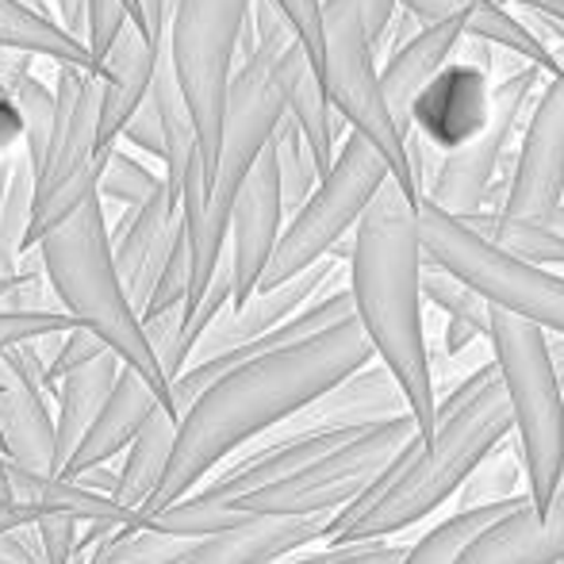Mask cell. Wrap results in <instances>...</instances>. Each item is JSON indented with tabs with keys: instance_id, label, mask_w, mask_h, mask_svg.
<instances>
[{
	"instance_id": "52",
	"label": "cell",
	"mask_w": 564,
	"mask_h": 564,
	"mask_svg": "<svg viewBox=\"0 0 564 564\" xmlns=\"http://www.w3.org/2000/svg\"><path fill=\"white\" fill-rule=\"evenodd\" d=\"M31 522H35V514L20 511V507H15V511H0V534H8V530H20V527H31Z\"/></svg>"
},
{
	"instance_id": "36",
	"label": "cell",
	"mask_w": 564,
	"mask_h": 564,
	"mask_svg": "<svg viewBox=\"0 0 564 564\" xmlns=\"http://www.w3.org/2000/svg\"><path fill=\"white\" fill-rule=\"evenodd\" d=\"M158 185H162V177L150 165L131 158L123 147H112L105 158V170H100L97 196L100 204H119L123 212H134L158 193Z\"/></svg>"
},
{
	"instance_id": "29",
	"label": "cell",
	"mask_w": 564,
	"mask_h": 564,
	"mask_svg": "<svg viewBox=\"0 0 564 564\" xmlns=\"http://www.w3.org/2000/svg\"><path fill=\"white\" fill-rule=\"evenodd\" d=\"M522 507H530L527 491L514 496V499H507V503L476 507V511H453L449 519H442L434 530H426L415 545H408V557H403L400 564H457V557L465 553L468 542H476L484 530H491L499 519L522 511Z\"/></svg>"
},
{
	"instance_id": "57",
	"label": "cell",
	"mask_w": 564,
	"mask_h": 564,
	"mask_svg": "<svg viewBox=\"0 0 564 564\" xmlns=\"http://www.w3.org/2000/svg\"><path fill=\"white\" fill-rule=\"evenodd\" d=\"M123 8H127V12H131V23H134V28L142 31V15H139V4H134V0H123Z\"/></svg>"
},
{
	"instance_id": "38",
	"label": "cell",
	"mask_w": 564,
	"mask_h": 564,
	"mask_svg": "<svg viewBox=\"0 0 564 564\" xmlns=\"http://www.w3.org/2000/svg\"><path fill=\"white\" fill-rule=\"evenodd\" d=\"M77 323L66 312H0V354L46 335H66Z\"/></svg>"
},
{
	"instance_id": "14",
	"label": "cell",
	"mask_w": 564,
	"mask_h": 564,
	"mask_svg": "<svg viewBox=\"0 0 564 564\" xmlns=\"http://www.w3.org/2000/svg\"><path fill=\"white\" fill-rule=\"evenodd\" d=\"M284 212H281V185H276V162L273 150H261L253 170L246 173L242 188L235 196L227 224V261H230V281H235V296L230 307H242L246 300L258 292L261 273H265L273 246L281 238Z\"/></svg>"
},
{
	"instance_id": "58",
	"label": "cell",
	"mask_w": 564,
	"mask_h": 564,
	"mask_svg": "<svg viewBox=\"0 0 564 564\" xmlns=\"http://www.w3.org/2000/svg\"><path fill=\"white\" fill-rule=\"evenodd\" d=\"M561 564H564V561H561Z\"/></svg>"
},
{
	"instance_id": "45",
	"label": "cell",
	"mask_w": 564,
	"mask_h": 564,
	"mask_svg": "<svg viewBox=\"0 0 564 564\" xmlns=\"http://www.w3.org/2000/svg\"><path fill=\"white\" fill-rule=\"evenodd\" d=\"M0 564H43L39 545H35V530L20 527V530L0 534Z\"/></svg>"
},
{
	"instance_id": "50",
	"label": "cell",
	"mask_w": 564,
	"mask_h": 564,
	"mask_svg": "<svg viewBox=\"0 0 564 564\" xmlns=\"http://www.w3.org/2000/svg\"><path fill=\"white\" fill-rule=\"evenodd\" d=\"M496 4H519L527 12H538V15H550L564 28V0H496Z\"/></svg>"
},
{
	"instance_id": "47",
	"label": "cell",
	"mask_w": 564,
	"mask_h": 564,
	"mask_svg": "<svg viewBox=\"0 0 564 564\" xmlns=\"http://www.w3.org/2000/svg\"><path fill=\"white\" fill-rule=\"evenodd\" d=\"M473 0H400V8L408 15H415L419 23H434V20H446V15H457Z\"/></svg>"
},
{
	"instance_id": "55",
	"label": "cell",
	"mask_w": 564,
	"mask_h": 564,
	"mask_svg": "<svg viewBox=\"0 0 564 564\" xmlns=\"http://www.w3.org/2000/svg\"><path fill=\"white\" fill-rule=\"evenodd\" d=\"M545 227H550V230H553V235H557V238H564V200H561V208L553 212L550 219H545Z\"/></svg>"
},
{
	"instance_id": "7",
	"label": "cell",
	"mask_w": 564,
	"mask_h": 564,
	"mask_svg": "<svg viewBox=\"0 0 564 564\" xmlns=\"http://www.w3.org/2000/svg\"><path fill=\"white\" fill-rule=\"evenodd\" d=\"M419 246L446 273L465 281L488 307L514 315L545 335L564 338V273L530 265L511 253L496 250L491 242L476 238L468 227L438 212L434 204H419Z\"/></svg>"
},
{
	"instance_id": "24",
	"label": "cell",
	"mask_w": 564,
	"mask_h": 564,
	"mask_svg": "<svg viewBox=\"0 0 564 564\" xmlns=\"http://www.w3.org/2000/svg\"><path fill=\"white\" fill-rule=\"evenodd\" d=\"M8 488H12V503L20 511H31L35 519L43 514H58V519H74L77 527H142L139 514L123 511L100 491L82 488L77 480H62V476L28 473V468L8 465Z\"/></svg>"
},
{
	"instance_id": "15",
	"label": "cell",
	"mask_w": 564,
	"mask_h": 564,
	"mask_svg": "<svg viewBox=\"0 0 564 564\" xmlns=\"http://www.w3.org/2000/svg\"><path fill=\"white\" fill-rule=\"evenodd\" d=\"M400 415H411L408 400H403L392 372L372 357L369 365H361L346 380H338L335 388L315 395L307 408H300L289 423L269 431L265 438L276 442V438H304V434H354L380 423H392Z\"/></svg>"
},
{
	"instance_id": "56",
	"label": "cell",
	"mask_w": 564,
	"mask_h": 564,
	"mask_svg": "<svg viewBox=\"0 0 564 564\" xmlns=\"http://www.w3.org/2000/svg\"><path fill=\"white\" fill-rule=\"evenodd\" d=\"M8 173H12V158H0V204H4V188H8Z\"/></svg>"
},
{
	"instance_id": "18",
	"label": "cell",
	"mask_w": 564,
	"mask_h": 564,
	"mask_svg": "<svg viewBox=\"0 0 564 564\" xmlns=\"http://www.w3.org/2000/svg\"><path fill=\"white\" fill-rule=\"evenodd\" d=\"M346 276V265L338 258H323L319 265L304 269L300 276L292 281L276 284L269 292H253L242 307H227L216 323L200 335V341L193 346V357L188 365H200V361H212V357H224L230 349L238 346H250V341L265 338L269 330H276L281 323H289L296 312H304L319 292H327L330 284ZM185 365V369H188Z\"/></svg>"
},
{
	"instance_id": "19",
	"label": "cell",
	"mask_w": 564,
	"mask_h": 564,
	"mask_svg": "<svg viewBox=\"0 0 564 564\" xmlns=\"http://www.w3.org/2000/svg\"><path fill=\"white\" fill-rule=\"evenodd\" d=\"M158 408H165V400L131 369H119L112 392H108L105 408H100L97 423L85 431V438L77 442V449L69 453V460L62 465V480H77L89 468H105L116 457H123L127 446L139 438V431L147 426V419Z\"/></svg>"
},
{
	"instance_id": "48",
	"label": "cell",
	"mask_w": 564,
	"mask_h": 564,
	"mask_svg": "<svg viewBox=\"0 0 564 564\" xmlns=\"http://www.w3.org/2000/svg\"><path fill=\"white\" fill-rule=\"evenodd\" d=\"M142 15V35L150 43H165V23H170V0H134Z\"/></svg>"
},
{
	"instance_id": "16",
	"label": "cell",
	"mask_w": 564,
	"mask_h": 564,
	"mask_svg": "<svg viewBox=\"0 0 564 564\" xmlns=\"http://www.w3.org/2000/svg\"><path fill=\"white\" fill-rule=\"evenodd\" d=\"M491 116V74L473 62L449 58L411 105V131L434 150L453 154L484 131ZM408 131V134H411Z\"/></svg>"
},
{
	"instance_id": "27",
	"label": "cell",
	"mask_w": 564,
	"mask_h": 564,
	"mask_svg": "<svg viewBox=\"0 0 564 564\" xmlns=\"http://www.w3.org/2000/svg\"><path fill=\"white\" fill-rule=\"evenodd\" d=\"M284 116L296 123V131L304 134L307 150H312V162L319 170V177H327V170L335 165L338 139L346 131V123L330 108L327 93H323L319 77H315L312 62L304 51H296L289 69V93H284Z\"/></svg>"
},
{
	"instance_id": "17",
	"label": "cell",
	"mask_w": 564,
	"mask_h": 564,
	"mask_svg": "<svg viewBox=\"0 0 564 564\" xmlns=\"http://www.w3.org/2000/svg\"><path fill=\"white\" fill-rule=\"evenodd\" d=\"M177 235H181V196L165 181L142 208L123 212L119 224L108 227L112 265L134 315H142V307L154 296V284L162 276L165 261H170Z\"/></svg>"
},
{
	"instance_id": "32",
	"label": "cell",
	"mask_w": 564,
	"mask_h": 564,
	"mask_svg": "<svg viewBox=\"0 0 564 564\" xmlns=\"http://www.w3.org/2000/svg\"><path fill=\"white\" fill-rule=\"evenodd\" d=\"M35 212V170L15 150L12 173H8L4 204H0V276H12L20 258L28 253V227Z\"/></svg>"
},
{
	"instance_id": "31",
	"label": "cell",
	"mask_w": 564,
	"mask_h": 564,
	"mask_svg": "<svg viewBox=\"0 0 564 564\" xmlns=\"http://www.w3.org/2000/svg\"><path fill=\"white\" fill-rule=\"evenodd\" d=\"M460 15H465V39H480V43H488V46H503V51L519 54L527 66L542 69L545 77H553L561 69L557 58L530 35V28L507 4H496V0H473Z\"/></svg>"
},
{
	"instance_id": "22",
	"label": "cell",
	"mask_w": 564,
	"mask_h": 564,
	"mask_svg": "<svg viewBox=\"0 0 564 564\" xmlns=\"http://www.w3.org/2000/svg\"><path fill=\"white\" fill-rule=\"evenodd\" d=\"M564 561V484L545 511L534 503L499 519L465 545L457 564H561Z\"/></svg>"
},
{
	"instance_id": "1",
	"label": "cell",
	"mask_w": 564,
	"mask_h": 564,
	"mask_svg": "<svg viewBox=\"0 0 564 564\" xmlns=\"http://www.w3.org/2000/svg\"><path fill=\"white\" fill-rule=\"evenodd\" d=\"M372 357L377 354L354 315L300 346L273 349L227 369L181 415L170 468L150 503L142 507V522L196 491L224 460L242 453L253 438H265L269 431L289 423L300 408L369 365Z\"/></svg>"
},
{
	"instance_id": "46",
	"label": "cell",
	"mask_w": 564,
	"mask_h": 564,
	"mask_svg": "<svg viewBox=\"0 0 564 564\" xmlns=\"http://www.w3.org/2000/svg\"><path fill=\"white\" fill-rule=\"evenodd\" d=\"M23 147V119L15 112V105L8 100V93L0 89V158H12Z\"/></svg>"
},
{
	"instance_id": "25",
	"label": "cell",
	"mask_w": 564,
	"mask_h": 564,
	"mask_svg": "<svg viewBox=\"0 0 564 564\" xmlns=\"http://www.w3.org/2000/svg\"><path fill=\"white\" fill-rule=\"evenodd\" d=\"M119 369H123V361L116 354H100L97 361L82 365L58 380V388H54V476L62 473L69 453L85 438V431L97 423Z\"/></svg>"
},
{
	"instance_id": "54",
	"label": "cell",
	"mask_w": 564,
	"mask_h": 564,
	"mask_svg": "<svg viewBox=\"0 0 564 564\" xmlns=\"http://www.w3.org/2000/svg\"><path fill=\"white\" fill-rule=\"evenodd\" d=\"M23 8H31L35 15H46V20H54V8H51V0H20ZM58 23V20H54Z\"/></svg>"
},
{
	"instance_id": "4",
	"label": "cell",
	"mask_w": 564,
	"mask_h": 564,
	"mask_svg": "<svg viewBox=\"0 0 564 564\" xmlns=\"http://www.w3.org/2000/svg\"><path fill=\"white\" fill-rule=\"evenodd\" d=\"M35 250L39 261H43V276L62 312L77 327H85L89 335L105 341L108 354H116L123 361V369L139 372L162 395L165 408H170V384H165L162 369H158L154 354H150L147 338H142L139 315L127 304L123 284L116 276L112 242H108V216L100 196L85 200L74 216L46 230Z\"/></svg>"
},
{
	"instance_id": "20",
	"label": "cell",
	"mask_w": 564,
	"mask_h": 564,
	"mask_svg": "<svg viewBox=\"0 0 564 564\" xmlns=\"http://www.w3.org/2000/svg\"><path fill=\"white\" fill-rule=\"evenodd\" d=\"M330 519H246L216 538L193 542L170 564H276L319 542Z\"/></svg>"
},
{
	"instance_id": "41",
	"label": "cell",
	"mask_w": 564,
	"mask_h": 564,
	"mask_svg": "<svg viewBox=\"0 0 564 564\" xmlns=\"http://www.w3.org/2000/svg\"><path fill=\"white\" fill-rule=\"evenodd\" d=\"M403 557H408V545L403 542H361V545H341V550L296 553V557L276 564H400Z\"/></svg>"
},
{
	"instance_id": "40",
	"label": "cell",
	"mask_w": 564,
	"mask_h": 564,
	"mask_svg": "<svg viewBox=\"0 0 564 564\" xmlns=\"http://www.w3.org/2000/svg\"><path fill=\"white\" fill-rule=\"evenodd\" d=\"M100 354H108V349L97 335H89L85 327L66 330V335L58 338V349H54L51 365H46V388H51V400H54V388H58L62 377H69V372L82 369V365L97 361Z\"/></svg>"
},
{
	"instance_id": "53",
	"label": "cell",
	"mask_w": 564,
	"mask_h": 564,
	"mask_svg": "<svg viewBox=\"0 0 564 564\" xmlns=\"http://www.w3.org/2000/svg\"><path fill=\"white\" fill-rule=\"evenodd\" d=\"M0 511H15L12 488H8V457L0 453Z\"/></svg>"
},
{
	"instance_id": "44",
	"label": "cell",
	"mask_w": 564,
	"mask_h": 564,
	"mask_svg": "<svg viewBox=\"0 0 564 564\" xmlns=\"http://www.w3.org/2000/svg\"><path fill=\"white\" fill-rule=\"evenodd\" d=\"M357 12H361V23H365V35L372 43V54L377 46L388 39V28H392L395 12H400V0H354Z\"/></svg>"
},
{
	"instance_id": "3",
	"label": "cell",
	"mask_w": 564,
	"mask_h": 564,
	"mask_svg": "<svg viewBox=\"0 0 564 564\" xmlns=\"http://www.w3.org/2000/svg\"><path fill=\"white\" fill-rule=\"evenodd\" d=\"M419 265L423 246L415 204L392 181H384L349 238L346 284L372 354L395 377L419 438L426 442L434 434V384Z\"/></svg>"
},
{
	"instance_id": "28",
	"label": "cell",
	"mask_w": 564,
	"mask_h": 564,
	"mask_svg": "<svg viewBox=\"0 0 564 564\" xmlns=\"http://www.w3.org/2000/svg\"><path fill=\"white\" fill-rule=\"evenodd\" d=\"M0 51L23 54V58H46L54 66H74L97 74L89 51L74 35H66L46 15H35L31 8H23L20 0H0Z\"/></svg>"
},
{
	"instance_id": "5",
	"label": "cell",
	"mask_w": 564,
	"mask_h": 564,
	"mask_svg": "<svg viewBox=\"0 0 564 564\" xmlns=\"http://www.w3.org/2000/svg\"><path fill=\"white\" fill-rule=\"evenodd\" d=\"M488 346L511 403L527 496L534 511H545L564 484V400L545 357V330L491 307Z\"/></svg>"
},
{
	"instance_id": "39",
	"label": "cell",
	"mask_w": 564,
	"mask_h": 564,
	"mask_svg": "<svg viewBox=\"0 0 564 564\" xmlns=\"http://www.w3.org/2000/svg\"><path fill=\"white\" fill-rule=\"evenodd\" d=\"M273 8L284 15L292 39L307 54L312 69H319L323 58V0H273Z\"/></svg>"
},
{
	"instance_id": "13",
	"label": "cell",
	"mask_w": 564,
	"mask_h": 564,
	"mask_svg": "<svg viewBox=\"0 0 564 564\" xmlns=\"http://www.w3.org/2000/svg\"><path fill=\"white\" fill-rule=\"evenodd\" d=\"M0 453L15 468L54 476V403L35 341L0 354Z\"/></svg>"
},
{
	"instance_id": "49",
	"label": "cell",
	"mask_w": 564,
	"mask_h": 564,
	"mask_svg": "<svg viewBox=\"0 0 564 564\" xmlns=\"http://www.w3.org/2000/svg\"><path fill=\"white\" fill-rule=\"evenodd\" d=\"M51 8H54V20H58V28L82 43V35H85V0H51Z\"/></svg>"
},
{
	"instance_id": "12",
	"label": "cell",
	"mask_w": 564,
	"mask_h": 564,
	"mask_svg": "<svg viewBox=\"0 0 564 564\" xmlns=\"http://www.w3.org/2000/svg\"><path fill=\"white\" fill-rule=\"evenodd\" d=\"M564 200V66L550 77L534 97L522 127L519 158L507 170L503 188V216L514 219H545Z\"/></svg>"
},
{
	"instance_id": "37",
	"label": "cell",
	"mask_w": 564,
	"mask_h": 564,
	"mask_svg": "<svg viewBox=\"0 0 564 564\" xmlns=\"http://www.w3.org/2000/svg\"><path fill=\"white\" fill-rule=\"evenodd\" d=\"M131 23V12L123 8V0H85V35L82 46L89 51L93 66H100V58L108 54V46L116 43L119 31ZM134 28V23H131Z\"/></svg>"
},
{
	"instance_id": "8",
	"label": "cell",
	"mask_w": 564,
	"mask_h": 564,
	"mask_svg": "<svg viewBox=\"0 0 564 564\" xmlns=\"http://www.w3.org/2000/svg\"><path fill=\"white\" fill-rule=\"evenodd\" d=\"M415 442H423L415 419L400 415L392 423L357 431L349 442L323 453L300 473L219 507L253 514V519H330L341 507L354 503L361 491H369L392 468V460Z\"/></svg>"
},
{
	"instance_id": "35",
	"label": "cell",
	"mask_w": 564,
	"mask_h": 564,
	"mask_svg": "<svg viewBox=\"0 0 564 564\" xmlns=\"http://www.w3.org/2000/svg\"><path fill=\"white\" fill-rule=\"evenodd\" d=\"M419 292H423V304L438 307L446 319H460L468 327H476L484 338H488V323H491V307L468 289L465 281H457L453 273L431 261L423 253V265H419Z\"/></svg>"
},
{
	"instance_id": "23",
	"label": "cell",
	"mask_w": 564,
	"mask_h": 564,
	"mask_svg": "<svg viewBox=\"0 0 564 564\" xmlns=\"http://www.w3.org/2000/svg\"><path fill=\"white\" fill-rule=\"evenodd\" d=\"M158 54L162 43H150L139 28L127 23L108 46V54L97 66L100 82V150H112L123 123L142 108L150 93V77H154Z\"/></svg>"
},
{
	"instance_id": "42",
	"label": "cell",
	"mask_w": 564,
	"mask_h": 564,
	"mask_svg": "<svg viewBox=\"0 0 564 564\" xmlns=\"http://www.w3.org/2000/svg\"><path fill=\"white\" fill-rule=\"evenodd\" d=\"M35 530V545L43 564H74L77 553V522L74 519H58V514H43V519L31 522Z\"/></svg>"
},
{
	"instance_id": "21",
	"label": "cell",
	"mask_w": 564,
	"mask_h": 564,
	"mask_svg": "<svg viewBox=\"0 0 564 564\" xmlns=\"http://www.w3.org/2000/svg\"><path fill=\"white\" fill-rule=\"evenodd\" d=\"M460 35H465V15H446V20H434V23H423L400 51H392V58L384 62L380 74V93H384V105L392 112V123L400 131V139H408L411 123V105L415 97L426 89L434 74L453 58L457 51Z\"/></svg>"
},
{
	"instance_id": "33",
	"label": "cell",
	"mask_w": 564,
	"mask_h": 564,
	"mask_svg": "<svg viewBox=\"0 0 564 564\" xmlns=\"http://www.w3.org/2000/svg\"><path fill=\"white\" fill-rule=\"evenodd\" d=\"M522 457L514 446V434L503 438L457 488V511H476V507L507 503V499L522 496Z\"/></svg>"
},
{
	"instance_id": "11",
	"label": "cell",
	"mask_w": 564,
	"mask_h": 564,
	"mask_svg": "<svg viewBox=\"0 0 564 564\" xmlns=\"http://www.w3.org/2000/svg\"><path fill=\"white\" fill-rule=\"evenodd\" d=\"M545 74L534 66H522L514 74H507L499 85H491V116L484 123V131L476 134L473 142H465L453 154H438V165H434L431 181H426L423 200L434 204L438 212H446L453 219H465L484 212V200H488L491 185L503 173L507 165V150L514 142V131H519L522 116H527L530 100L542 93Z\"/></svg>"
},
{
	"instance_id": "34",
	"label": "cell",
	"mask_w": 564,
	"mask_h": 564,
	"mask_svg": "<svg viewBox=\"0 0 564 564\" xmlns=\"http://www.w3.org/2000/svg\"><path fill=\"white\" fill-rule=\"evenodd\" d=\"M269 150H273V162H276V185H281V212L284 219H292L304 200L315 193L319 185V170L312 162V150H307L304 134L296 131L289 116L276 123L273 139H269Z\"/></svg>"
},
{
	"instance_id": "6",
	"label": "cell",
	"mask_w": 564,
	"mask_h": 564,
	"mask_svg": "<svg viewBox=\"0 0 564 564\" xmlns=\"http://www.w3.org/2000/svg\"><path fill=\"white\" fill-rule=\"evenodd\" d=\"M246 15H250V0H170L165 62L193 119L208 185L216 170L219 127H224L230 77L238 69V35Z\"/></svg>"
},
{
	"instance_id": "2",
	"label": "cell",
	"mask_w": 564,
	"mask_h": 564,
	"mask_svg": "<svg viewBox=\"0 0 564 564\" xmlns=\"http://www.w3.org/2000/svg\"><path fill=\"white\" fill-rule=\"evenodd\" d=\"M511 434V403L496 361H488L434 403L431 438L403 449L369 491L330 514L319 542L327 550H341V545L388 542L400 530L415 527L457 496L465 476Z\"/></svg>"
},
{
	"instance_id": "30",
	"label": "cell",
	"mask_w": 564,
	"mask_h": 564,
	"mask_svg": "<svg viewBox=\"0 0 564 564\" xmlns=\"http://www.w3.org/2000/svg\"><path fill=\"white\" fill-rule=\"evenodd\" d=\"M457 224L519 261H530V265H542V269L550 265L564 269V238H557L545 224H538V219H514L503 216V212H476V216H465Z\"/></svg>"
},
{
	"instance_id": "26",
	"label": "cell",
	"mask_w": 564,
	"mask_h": 564,
	"mask_svg": "<svg viewBox=\"0 0 564 564\" xmlns=\"http://www.w3.org/2000/svg\"><path fill=\"white\" fill-rule=\"evenodd\" d=\"M177 426H181V419L173 415L170 408H158L154 415L147 419V426L139 431V438L127 446L123 465L116 468L112 503H119L123 511H131L142 519V507L150 503V496H154L158 484H162L165 468H170L173 442H177Z\"/></svg>"
},
{
	"instance_id": "9",
	"label": "cell",
	"mask_w": 564,
	"mask_h": 564,
	"mask_svg": "<svg viewBox=\"0 0 564 564\" xmlns=\"http://www.w3.org/2000/svg\"><path fill=\"white\" fill-rule=\"evenodd\" d=\"M315 77H319L323 93H327L341 123L377 150L380 162L388 165L392 185L419 208L423 193L411 181L403 139L384 105V93H380L377 54H372V43L365 35L361 12H357L354 0H323V58Z\"/></svg>"
},
{
	"instance_id": "51",
	"label": "cell",
	"mask_w": 564,
	"mask_h": 564,
	"mask_svg": "<svg viewBox=\"0 0 564 564\" xmlns=\"http://www.w3.org/2000/svg\"><path fill=\"white\" fill-rule=\"evenodd\" d=\"M545 357H550L553 380H557L561 400H564V338L561 335H545Z\"/></svg>"
},
{
	"instance_id": "10",
	"label": "cell",
	"mask_w": 564,
	"mask_h": 564,
	"mask_svg": "<svg viewBox=\"0 0 564 564\" xmlns=\"http://www.w3.org/2000/svg\"><path fill=\"white\" fill-rule=\"evenodd\" d=\"M384 181L392 177H388V165L380 162L377 150L361 134L346 131L327 177H319L315 193L307 196L296 216L284 219L258 292L276 289V284L292 281L304 269L330 258L338 250V242H346V235L357 227V219L365 216V208H369V200L380 193Z\"/></svg>"
},
{
	"instance_id": "43",
	"label": "cell",
	"mask_w": 564,
	"mask_h": 564,
	"mask_svg": "<svg viewBox=\"0 0 564 564\" xmlns=\"http://www.w3.org/2000/svg\"><path fill=\"white\" fill-rule=\"evenodd\" d=\"M123 142V147H134L139 154L147 158H158V162H165V142H162V123H158V112L150 100H142V108L134 112L131 119L123 123V131H119L116 147Z\"/></svg>"
}]
</instances>
